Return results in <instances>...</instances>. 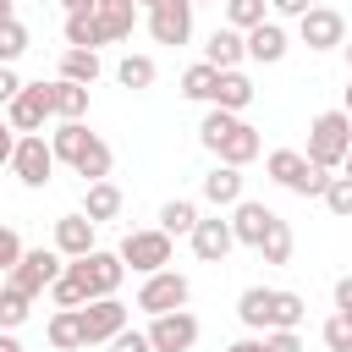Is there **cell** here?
<instances>
[{"label":"cell","instance_id":"obj_1","mask_svg":"<svg viewBox=\"0 0 352 352\" xmlns=\"http://www.w3.org/2000/svg\"><path fill=\"white\" fill-rule=\"evenodd\" d=\"M346 154H352V121H346V110H319L308 121V165L341 170Z\"/></svg>","mask_w":352,"mask_h":352},{"label":"cell","instance_id":"obj_2","mask_svg":"<svg viewBox=\"0 0 352 352\" xmlns=\"http://www.w3.org/2000/svg\"><path fill=\"white\" fill-rule=\"evenodd\" d=\"M264 170H270V182H280V187L297 192V198H324V187H330V170L308 165L302 148H275V154L264 160Z\"/></svg>","mask_w":352,"mask_h":352},{"label":"cell","instance_id":"obj_3","mask_svg":"<svg viewBox=\"0 0 352 352\" xmlns=\"http://www.w3.org/2000/svg\"><path fill=\"white\" fill-rule=\"evenodd\" d=\"M60 270H66V258H60L55 248H22V258H16L11 275H6V286H16L22 297H44V292L60 280Z\"/></svg>","mask_w":352,"mask_h":352},{"label":"cell","instance_id":"obj_4","mask_svg":"<svg viewBox=\"0 0 352 352\" xmlns=\"http://www.w3.org/2000/svg\"><path fill=\"white\" fill-rule=\"evenodd\" d=\"M116 253H121V264H126V270H138V275H154V270H170L176 236H165L160 226H148V231H126Z\"/></svg>","mask_w":352,"mask_h":352},{"label":"cell","instance_id":"obj_5","mask_svg":"<svg viewBox=\"0 0 352 352\" xmlns=\"http://www.w3.org/2000/svg\"><path fill=\"white\" fill-rule=\"evenodd\" d=\"M187 297H192V280H187L182 270H154V275H143V286H138V308H143L148 319L187 308Z\"/></svg>","mask_w":352,"mask_h":352},{"label":"cell","instance_id":"obj_6","mask_svg":"<svg viewBox=\"0 0 352 352\" xmlns=\"http://www.w3.org/2000/svg\"><path fill=\"white\" fill-rule=\"evenodd\" d=\"M77 319H82V346H110L126 330V302L121 297H94V302L77 308Z\"/></svg>","mask_w":352,"mask_h":352},{"label":"cell","instance_id":"obj_7","mask_svg":"<svg viewBox=\"0 0 352 352\" xmlns=\"http://www.w3.org/2000/svg\"><path fill=\"white\" fill-rule=\"evenodd\" d=\"M55 110H50V82H22L16 88V99L6 104V121H11V132L16 138H28V132H44V121H50Z\"/></svg>","mask_w":352,"mask_h":352},{"label":"cell","instance_id":"obj_8","mask_svg":"<svg viewBox=\"0 0 352 352\" xmlns=\"http://www.w3.org/2000/svg\"><path fill=\"white\" fill-rule=\"evenodd\" d=\"M297 38H302L314 55L341 50V44H346V16H341L336 6H314L308 16H297Z\"/></svg>","mask_w":352,"mask_h":352},{"label":"cell","instance_id":"obj_9","mask_svg":"<svg viewBox=\"0 0 352 352\" xmlns=\"http://www.w3.org/2000/svg\"><path fill=\"white\" fill-rule=\"evenodd\" d=\"M11 170H16V182H22V187H50V176H55V154H50L44 132H28V138H16Z\"/></svg>","mask_w":352,"mask_h":352},{"label":"cell","instance_id":"obj_10","mask_svg":"<svg viewBox=\"0 0 352 352\" xmlns=\"http://www.w3.org/2000/svg\"><path fill=\"white\" fill-rule=\"evenodd\" d=\"M148 38L154 44H187L192 38V0H160L154 11H143Z\"/></svg>","mask_w":352,"mask_h":352},{"label":"cell","instance_id":"obj_11","mask_svg":"<svg viewBox=\"0 0 352 352\" xmlns=\"http://www.w3.org/2000/svg\"><path fill=\"white\" fill-rule=\"evenodd\" d=\"M143 336H148L154 352H192V346H198V319H192L187 308H176V314H154V324H148Z\"/></svg>","mask_w":352,"mask_h":352},{"label":"cell","instance_id":"obj_12","mask_svg":"<svg viewBox=\"0 0 352 352\" xmlns=\"http://www.w3.org/2000/svg\"><path fill=\"white\" fill-rule=\"evenodd\" d=\"M280 214L270 209V204H258V198H242V204H231V236L242 242V248H253L258 253V242L270 236V226H275Z\"/></svg>","mask_w":352,"mask_h":352},{"label":"cell","instance_id":"obj_13","mask_svg":"<svg viewBox=\"0 0 352 352\" xmlns=\"http://www.w3.org/2000/svg\"><path fill=\"white\" fill-rule=\"evenodd\" d=\"M192 253L204 258V264H226V253L236 248V236H231V220L226 214H198V226H192Z\"/></svg>","mask_w":352,"mask_h":352},{"label":"cell","instance_id":"obj_14","mask_svg":"<svg viewBox=\"0 0 352 352\" xmlns=\"http://www.w3.org/2000/svg\"><path fill=\"white\" fill-rule=\"evenodd\" d=\"M82 264V280H88V297H116L121 292V280H126V264H121V253H104V248H94L88 258H77Z\"/></svg>","mask_w":352,"mask_h":352},{"label":"cell","instance_id":"obj_15","mask_svg":"<svg viewBox=\"0 0 352 352\" xmlns=\"http://www.w3.org/2000/svg\"><path fill=\"white\" fill-rule=\"evenodd\" d=\"M242 44H248V60H258V66H275V60H286V50H292V38H286V28L280 22H258V28H248L242 33Z\"/></svg>","mask_w":352,"mask_h":352},{"label":"cell","instance_id":"obj_16","mask_svg":"<svg viewBox=\"0 0 352 352\" xmlns=\"http://www.w3.org/2000/svg\"><path fill=\"white\" fill-rule=\"evenodd\" d=\"M258 154H264V138H258V126H248V121H236V126L220 138V148H214V160H220V165H231V170L253 165Z\"/></svg>","mask_w":352,"mask_h":352},{"label":"cell","instance_id":"obj_17","mask_svg":"<svg viewBox=\"0 0 352 352\" xmlns=\"http://www.w3.org/2000/svg\"><path fill=\"white\" fill-rule=\"evenodd\" d=\"M94 231H99V226H94L82 209H77V214H60V220H55V253H60V258H88V253H94Z\"/></svg>","mask_w":352,"mask_h":352},{"label":"cell","instance_id":"obj_18","mask_svg":"<svg viewBox=\"0 0 352 352\" xmlns=\"http://www.w3.org/2000/svg\"><path fill=\"white\" fill-rule=\"evenodd\" d=\"M138 16H143V11H138L132 0H94V22H99L104 44H121V38H132Z\"/></svg>","mask_w":352,"mask_h":352},{"label":"cell","instance_id":"obj_19","mask_svg":"<svg viewBox=\"0 0 352 352\" xmlns=\"http://www.w3.org/2000/svg\"><path fill=\"white\" fill-rule=\"evenodd\" d=\"M204 60H209L214 72H242V60H248L242 33H236V28H214V33H209V44H204Z\"/></svg>","mask_w":352,"mask_h":352},{"label":"cell","instance_id":"obj_20","mask_svg":"<svg viewBox=\"0 0 352 352\" xmlns=\"http://www.w3.org/2000/svg\"><path fill=\"white\" fill-rule=\"evenodd\" d=\"M94 138H99V132H88L82 121H60V126L50 132V154H55V165H72V170H77V160L88 154Z\"/></svg>","mask_w":352,"mask_h":352},{"label":"cell","instance_id":"obj_21","mask_svg":"<svg viewBox=\"0 0 352 352\" xmlns=\"http://www.w3.org/2000/svg\"><path fill=\"white\" fill-rule=\"evenodd\" d=\"M253 94H258V88H253V77H248V72H220V82H214V99H209V104L236 116V110H248V104H253Z\"/></svg>","mask_w":352,"mask_h":352},{"label":"cell","instance_id":"obj_22","mask_svg":"<svg viewBox=\"0 0 352 352\" xmlns=\"http://www.w3.org/2000/svg\"><path fill=\"white\" fill-rule=\"evenodd\" d=\"M121 204H126V198H121V187H116V182H88V187H82V214H88L94 226L116 220V214H121Z\"/></svg>","mask_w":352,"mask_h":352},{"label":"cell","instance_id":"obj_23","mask_svg":"<svg viewBox=\"0 0 352 352\" xmlns=\"http://www.w3.org/2000/svg\"><path fill=\"white\" fill-rule=\"evenodd\" d=\"M270 308H275V286H248L242 297H236V319L248 324V330H270Z\"/></svg>","mask_w":352,"mask_h":352},{"label":"cell","instance_id":"obj_24","mask_svg":"<svg viewBox=\"0 0 352 352\" xmlns=\"http://www.w3.org/2000/svg\"><path fill=\"white\" fill-rule=\"evenodd\" d=\"M50 110H55L60 121H82V116H88V88L55 77V82H50Z\"/></svg>","mask_w":352,"mask_h":352},{"label":"cell","instance_id":"obj_25","mask_svg":"<svg viewBox=\"0 0 352 352\" xmlns=\"http://www.w3.org/2000/svg\"><path fill=\"white\" fill-rule=\"evenodd\" d=\"M204 198H209L214 209H231V204H242V170H231V165H214V170L204 176Z\"/></svg>","mask_w":352,"mask_h":352},{"label":"cell","instance_id":"obj_26","mask_svg":"<svg viewBox=\"0 0 352 352\" xmlns=\"http://www.w3.org/2000/svg\"><path fill=\"white\" fill-rule=\"evenodd\" d=\"M44 336H50L55 352H82V319H77V308H55L50 324H44Z\"/></svg>","mask_w":352,"mask_h":352},{"label":"cell","instance_id":"obj_27","mask_svg":"<svg viewBox=\"0 0 352 352\" xmlns=\"http://www.w3.org/2000/svg\"><path fill=\"white\" fill-rule=\"evenodd\" d=\"M50 297H55V308H82V302H94V297H88V280H82V264H77V258H66L60 280L50 286Z\"/></svg>","mask_w":352,"mask_h":352},{"label":"cell","instance_id":"obj_28","mask_svg":"<svg viewBox=\"0 0 352 352\" xmlns=\"http://www.w3.org/2000/svg\"><path fill=\"white\" fill-rule=\"evenodd\" d=\"M154 77H160V66H154L148 55H121V60H116V82H121V88H132V94L154 88Z\"/></svg>","mask_w":352,"mask_h":352},{"label":"cell","instance_id":"obj_29","mask_svg":"<svg viewBox=\"0 0 352 352\" xmlns=\"http://www.w3.org/2000/svg\"><path fill=\"white\" fill-rule=\"evenodd\" d=\"M302 319H308V297L302 292H275L270 330H302Z\"/></svg>","mask_w":352,"mask_h":352},{"label":"cell","instance_id":"obj_30","mask_svg":"<svg viewBox=\"0 0 352 352\" xmlns=\"http://www.w3.org/2000/svg\"><path fill=\"white\" fill-rule=\"evenodd\" d=\"M66 44H72V50H99V44H104V33H99V22H94V6H88V11H66Z\"/></svg>","mask_w":352,"mask_h":352},{"label":"cell","instance_id":"obj_31","mask_svg":"<svg viewBox=\"0 0 352 352\" xmlns=\"http://www.w3.org/2000/svg\"><path fill=\"white\" fill-rule=\"evenodd\" d=\"M192 226H198V204L192 198H170L160 209V231L165 236H192Z\"/></svg>","mask_w":352,"mask_h":352},{"label":"cell","instance_id":"obj_32","mask_svg":"<svg viewBox=\"0 0 352 352\" xmlns=\"http://www.w3.org/2000/svg\"><path fill=\"white\" fill-rule=\"evenodd\" d=\"M60 77L94 88V77H99V50H66V55H60Z\"/></svg>","mask_w":352,"mask_h":352},{"label":"cell","instance_id":"obj_33","mask_svg":"<svg viewBox=\"0 0 352 352\" xmlns=\"http://www.w3.org/2000/svg\"><path fill=\"white\" fill-rule=\"evenodd\" d=\"M214 82H220V72H214L209 60H198V66H187V72H182V99L209 104V99H214Z\"/></svg>","mask_w":352,"mask_h":352},{"label":"cell","instance_id":"obj_34","mask_svg":"<svg viewBox=\"0 0 352 352\" xmlns=\"http://www.w3.org/2000/svg\"><path fill=\"white\" fill-rule=\"evenodd\" d=\"M292 248H297L292 226H286V220H275V226H270V236L258 242V258H264V264H292Z\"/></svg>","mask_w":352,"mask_h":352},{"label":"cell","instance_id":"obj_35","mask_svg":"<svg viewBox=\"0 0 352 352\" xmlns=\"http://www.w3.org/2000/svg\"><path fill=\"white\" fill-rule=\"evenodd\" d=\"M28 314H33V297H22L16 286H0V330H22L28 324Z\"/></svg>","mask_w":352,"mask_h":352},{"label":"cell","instance_id":"obj_36","mask_svg":"<svg viewBox=\"0 0 352 352\" xmlns=\"http://www.w3.org/2000/svg\"><path fill=\"white\" fill-rule=\"evenodd\" d=\"M236 121H242V116H231V110H214V104H209V110H204V121H198V143L214 154V148H220V138H226Z\"/></svg>","mask_w":352,"mask_h":352},{"label":"cell","instance_id":"obj_37","mask_svg":"<svg viewBox=\"0 0 352 352\" xmlns=\"http://www.w3.org/2000/svg\"><path fill=\"white\" fill-rule=\"evenodd\" d=\"M264 6H270V0H226V28H236V33L258 28V22H264Z\"/></svg>","mask_w":352,"mask_h":352},{"label":"cell","instance_id":"obj_38","mask_svg":"<svg viewBox=\"0 0 352 352\" xmlns=\"http://www.w3.org/2000/svg\"><path fill=\"white\" fill-rule=\"evenodd\" d=\"M324 209H330L336 220H352V176H330V187H324Z\"/></svg>","mask_w":352,"mask_h":352},{"label":"cell","instance_id":"obj_39","mask_svg":"<svg viewBox=\"0 0 352 352\" xmlns=\"http://www.w3.org/2000/svg\"><path fill=\"white\" fill-rule=\"evenodd\" d=\"M22 50H28V28L11 16V22H0V66H11V60H22Z\"/></svg>","mask_w":352,"mask_h":352},{"label":"cell","instance_id":"obj_40","mask_svg":"<svg viewBox=\"0 0 352 352\" xmlns=\"http://www.w3.org/2000/svg\"><path fill=\"white\" fill-rule=\"evenodd\" d=\"M319 336H324V346H330V352H352V324H346L341 314H330Z\"/></svg>","mask_w":352,"mask_h":352},{"label":"cell","instance_id":"obj_41","mask_svg":"<svg viewBox=\"0 0 352 352\" xmlns=\"http://www.w3.org/2000/svg\"><path fill=\"white\" fill-rule=\"evenodd\" d=\"M16 258H22V236H16V226H0V275H11Z\"/></svg>","mask_w":352,"mask_h":352},{"label":"cell","instance_id":"obj_42","mask_svg":"<svg viewBox=\"0 0 352 352\" xmlns=\"http://www.w3.org/2000/svg\"><path fill=\"white\" fill-rule=\"evenodd\" d=\"M264 346L270 352H302V336L297 330H264Z\"/></svg>","mask_w":352,"mask_h":352},{"label":"cell","instance_id":"obj_43","mask_svg":"<svg viewBox=\"0 0 352 352\" xmlns=\"http://www.w3.org/2000/svg\"><path fill=\"white\" fill-rule=\"evenodd\" d=\"M110 352H154V346H148V336H143V330H132V324H126V330L110 341Z\"/></svg>","mask_w":352,"mask_h":352},{"label":"cell","instance_id":"obj_44","mask_svg":"<svg viewBox=\"0 0 352 352\" xmlns=\"http://www.w3.org/2000/svg\"><path fill=\"white\" fill-rule=\"evenodd\" d=\"M336 314L352 324V275H341V280H336Z\"/></svg>","mask_w":352,"mask_h":352},{"label":"cell","instance_id":"obj_45","mask_svg":"<svg viewBox=\"0 0 352 352\" xmlns=\"http://www.w3.org/2000/svg\"><path fill=\"white\" fill-rule=\"evenodd\" d=\"M270 11H275V16H308L314 0H270Z\"/></svg>","mask_w":352,"mask_h":352},{"label":"cell","instance_id":"obj_46","mask_svg":"<svg viewBox=\"0 0 352 352\" xmlns=\"http://www.w3.org/2000/svg\"><path fill=\"white\" fill-rule=\"evenodd\" d=\"M16 88H22V77H16L11 66H0V104H11V99H16Z\"/></svg>","mask_w":352,"mask_h":352},{"label":"cell","instance_id":"obj_47","mask_svg":"<svg viewBox=\"0 0 352 352\" xmlns=\"http://www.w3.org/2000/svg\"><path fill=\"white\" fill-rule=\"evenodd\" d=\"M11 154H16V132H11V121L0 116V165H11Z\"/></svg>","mask_w":352,"mask_h":352},{"label":"cell","instance_id":"obj_48","mask_svg":"<svg viewBox=\"0 0 352 352\" xmlns=\"http://www.w3.org/2000/svg\"><path fill=\"white\" fill-rule=\"evenodd\" d=\"M226 352H270V346H264V336H242V341H231Z\"/></svg>","mask_w":352,"mask_h":352},{"label":"cell","instance_id":"obj_49","mask_svg":"<svg viewBox=\"0 0 352 352\" xmlns=\"http://www.w3.org/2000/svg\"><path fill=\"white\" fill-rule=\"evenodd\" d=\"M0 352H28V346H22V341H16L11 330H0Z\"/></svg>","mask_w":352,"mask_h":352},{"label":"cell","instance_id":"obj_50","mask_svg":"<svg viewBox=\"0 0 352 352\" xmlns=\"http://www.w3.org/2000/svg\"><path fill=\"white\" fill-rule=\"evenodd\" d=\"M16 16V0H0V22H11Z\"/></svg>","mask_w":352,"mask_h":352},{"label":"cell","instance_id":"obj_51","mask_svg":"<svg viewBox=\"0 0 352 352\" xmlns=\"http://www.w3.org/2000/svg\"><path fill=\"white\" fill-rule=\"evenodd\" d=\"M60 6H66V11H88L94 0H60Z\"/></svg>","mask_w":352,"mask_h":352},{"label":"cell","instance_id":"obj_52","mask_svg":"<svg viewBox=\"0 0 352 352\" xmlns=\"http://www.w3.org/2000/svg\"><path fill=\"white\" fill-rule=\"evenodd\" d=\"M341 110H346V121H352V77H346V104H341Z\"/></svg>","mask_w":352,"mask_h":352},{"label":"cell","instance_id":"obj_53","mask_svg":"<svg viewBox=\"0 0 352 352\" xmlns=\"http://www.w3.org/2000/svg\"><path fill=\"white\" fill-rule=\"evenodd\" d=\"M132 6H138V11H154V6H160V0H132Z\"/></svg>","mask_w":352,"mask_h":352},{"label":"cell","instance_id":"obj_54","mask_svg":"<svg viewBox=\"0 0 352 352\" xmlns=\"http://www.w3.org/2000/svg\"><path fill=\"white\" fill-rule=\"evenodd\" d=\"M341 176H352V154H346V160H341Z\"/></svg>","mask_w":352,"mask_h":352},{"label":"cell","instance_id":"obj_55","mask_svg":"<svg viewBox=\"0 0 352 352\" xmlns=\"http://www.w3.org/2000/svg\"><path fill=\"white\" fill-rule=\"evenodd\" d=\"M341 50H346V72H352V38H346V44H341Z\"/></svg>","mask_w":352,"mask_h":352},{"label":"cell","instance_id":"obj_56","mask_svg":"<svg viewBox=\"0 0 352 352\" xmlns=\"http://www.w3.org/2000/svg\"><path fill=\"white\" fill-rule=\"evenodd\" d=\"M192 6H204V0H192Z\"/></svg>","mask_w":352,"mask_h":352}]
</instances>
